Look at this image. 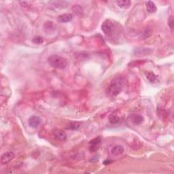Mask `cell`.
Instances as JSON below:
<instances>
[{
    "instance_id": "6da1fadb",
    "label": "cell",
    "mask_w": 174,
    "mask_h": 174,
    "mask_svg": "<svg viewBox=\"0 0 174 174\" xmlns=\"http://www.w3.org/2000/svg\"><path fill=\"white\" fill-rule=\"evenodd\" d=\"M125 79L122 76L118 75L112 80L106 90L107 94L110 97H116L122 91L125 86Z\"/></svg>"
},
{
    "instance_id": "7a4b0ae2",
    "label": "cell",
    "mask_w": 174,
    "mask_h": 174,
    "mask_svg": "<svg viewBox=\"0 0 174 174\" xmlns=\"http://www.w3.org/2000/svg\"><path fill=\"white\" fill-rule=\"evenodd\" d=\"M48 62L50 65L57 69H65L67 66V60L63 57L59 56V55H51L48 59Z\"/></svg>"
},
{
    "instance_id": "3957f363",
    "label": "cell",
    "mask_w": 174,
    "mask_h": 174,
    "mask_svg": "<svg viewBox=\"0 0 174 174\" xmlns=\"http://www.w3.org/2000/svg\"><path fill=\"white\" fill-rule=\"evenodd\" d=\"M90 151L91 152H96L101 146V143H102V138L101 137H96L94 138L93 140L90 141Z\"/></svg>"
},
{
    "instance_id": "277c9868",
    "label": "cell",
    "mask_w": 174,
    "mask_h": 174,
    "mask_svg": "<svg viewBox=\"0 0 174 174\" xmlns=\"http://www.w3.org/2000/svg\"><path fill=\"white\" fill-rule=\"evenodd\" d=\"M15 156L14 153L12 151H9V152H7L6 153H4V155H2L1 156V163L2 164H7L9 163L11 161L14 159Z\"/></svg>"
},
{
    "instance_id": "5b68a950",
    "label": "cell",
    "mask_w": 174,
    "mask_h": 174,
    "mask_svg": "<svg viewBox=\"0 0 174 174\" xmlns=\"http://www.w3.org/2000/svg\"><path fill=\"white\" fill-rule=\"evenodd\" d=\"M41 118L37 116H32L28 120V124L32 128H37L41 124Z\"/></svg>"
},
{
    "instance_id": "8992f818",
    "label": "cell",
    "mask_w": 174,
    "mask_h": 174,
    "mask_svg": "<svg viewBox=\"0 0 174 174\" xmlns=\"http://www.w3.org/2000/svg\"><path fill=\"white\" fill-rule=\"evenodd\" d=\"M113 28V25L112 22L109 20H106L102 25V29L103 32L106 35H110L112 33Z\"/></svg>"
},
{
    "instance_id": "52a82bcc",
    "label": "cell",
    "mask_w": 174,
    "mask_h": 174,
    "mask_svg": "<svg viewBox=\"0 0 174 174\" xmlns=\"http://www.w3.org/2000/svg\"><path fill=\"white\" fill-rule=\"evenodd\" d=\"M55 140L59 142H65L67 140V134L63 131L57 130L53 133Z\"/></svg>"
},
{
    "instance_id": "ba28073f",
    "label": "cell",
    "mask_w": 174,
    "mask_h": 174,
    "mask_svg": "<svg viewBox=\"0 0 174 174\" xmlns=\"http://www.w3.org/2000/svg\"><path fill=\"white\" fill-rule=\"evenodd\" d=\"M130 118L131 122L135 125H140L142 124L143 120H144V118H143L142 116L139 114H132L130 116Z\"/></svg>"
},
{
    "instance_id": "9c48e42d",
    "label": "cell",
    "mask_w": 174,
    "mask_h": 174,
    "mask_svg": "<svg viewBox=\"0 0 174 174\" xmlns=\"http://www.w3.org/2000/svg\"><path fill=\"white\" fill-rule=\"evenodd\" d=\"M73 19V15L71 14H63L58 16V21L61 22V23H65L71 21Z\"/></svg>"
},
{
    "instance_id": "30bf717a",
    "label": "cell",
    "mask_w": 174,
    "mask_h": 174,
    "mask_svg": "<svg viewBox=\"0 0 174 174\" xmlns=\"http://www.w3.org/2000/svg\"><path fill=\"white\" fill-rule=\"evenodd\" d=\"M124 152V148L120 145L114 146L111 150V154L113 156H119Z\"/></svg>"
},
{
    "instance_id": "8fae6325",
    "label": "cell",
    "mask_w": 174,
    "mask_h": 174,
    "mask_svg": "<svg viewBox=\"0 0 174 174\" xmlns=\"http://www.w3.org/2000/svg\"><path fill=\"white\" fill-rule=\"evenodd\" d=\"M116 4L118 7H121V8L128 9L131 7V1H128V0H118V1H116Z\"/></svg>"
},
{
    "instance_id": "7c38bea8",
    "label": "cell",
    "mask_w": 174,
    "mask_h": 174,
    "mask_svg": "<svg viewBox=\"0 0 174 174\" xmlns=\"http://www.w3.org/2000/svg\"><path fill=\"white\" fill-rule=\"evenodd\" d=\"M146 8H147V10L149 13H155L157 10L155 3L151 1H148L146 3Z\"/></svg>"
},
{
    "instance_id": "4fadbf2b",
    "label": "cell",
    "mask_w": 174,
    "mask_h": 174,
    "mask_svg": "<svg viewBox=\"0 0 174 174\" xmlns=\"http://www.w3.org/2000/svg\"><path fill=\"white\" fill-rule=\"evenodd\" d=\"M146 78L150 82H155L157 80V76L153 72H147L146 74Z\"/></svg>"
},
{
    "instance_id": "5bb4252c",
    "label": "cell",
    "mask_w": 174,
    "mask_h": 174,
    "mask_svg": "<svg viewBox=\"0 0 174 174\" xmlns=\"http://www.w3.org/2000/svg\"><path fill=\"white\" fill-rule=\"evenodd\" d=\"M80 123L78 122H72L71 123H69V125H68V127L67 128L68 129H72V130H76L78 129V128L80 127Z\"/></svg>"
},
{
    "instance_id": "9a60e30c",
    "label": "cell",
    "mask_w": 174,
    "mask_h": 174,
    "mask_svg": "<svg viewBox=\"0 0 174 174\" xmlns=\"http://www.w3.org/2000/svg\"><path fill=\"white\" fill-rule=\"evenodd\" d=\"M109 120L111 123H112V124H116V123L119 122L120 118L116 114H112L110 116Z\"/></svg>"
},
{
    "instance_id": "2e32d148",
    "label": "cell",
    "mask_w": 174,
    "mask_h": 174,
    "mask_svg": "<svg viewBox=\"0 0 174 174\" xmlns=\"http://www.w3.org/2000/svg\"><path fill=\"white\" fill-rule=\"evenodd\" d=\"M151 33H152V31H151L150 29H146L142 34V36H141V37H142V39L147 38V37H148L150 36Z\"/></svg>"
},
{
    "instance_id": "e0dca14e",
    "label": "cell",
    "mask_w": 174,
    "mask_h": 174,
    "mask_svg": "<svg viewBox=\"0 0 174 174\" xmlns=\"http://www.w3.org/2000/svg\"><path fill=\"white\" fill-rule=\"evenodd\" d=\"M32 42L36 44H40L44 42V39L41 36H35L32 40Z\"/></svg>"
},
{
    "instance_id": "ac0fdd59",
    "label": "cell",
    "mask_w": 174,
    "mask_h": 174,
    "mask_svg": "<svg viewBox=\"0 0 174 174\" xmlns=\"http://www.w3.org/2000/svg\"><path fill=\"white\" fill-rule=\"evenodd\" d=\"M168 25H169V26H170V29L171 30H173V19L172 16H171L170 18L169 19Z\"/></svg>"
},
{
    "instance_id": "d6986e66",
    "label": "cell",
    "mask_w": 174,
    "mask_h": 174,
    "mask_svg": "<svg viewBox=\"0 0 174 174\" xmlns=\"http://www.w3.org/2000/svg\"><path fill=\"white\" fill-rule=\"evenodd\" d=\"M111 162H112V161H108V164H110V163H111ZM104 163V164H105V165H107V163H106V161H105V162H104V163Z\"/></svg>"
}]
</instances>
